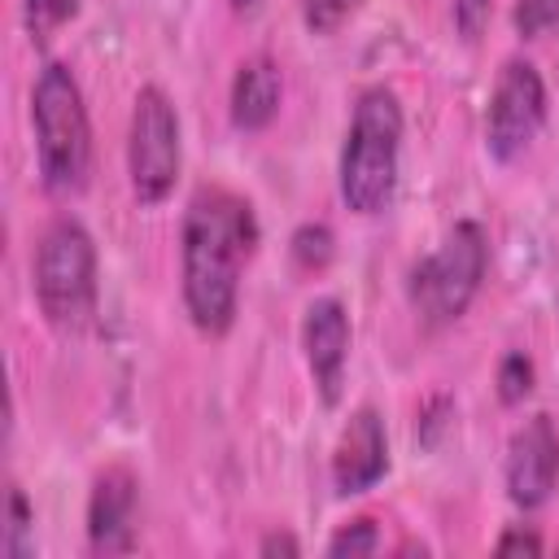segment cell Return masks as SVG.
I'll list each match as a JSON object with an SVG mask.
<instances>
[{"label": "cell", "mask_w": 559, "mask_h": 559, "mask_svg": "<svg viewBox=\"0 0 559 559\" xmlns=\"http://www.w3.org/2000/svg\"><path fill=\"white\" fill-rule=\"evenodd\" d=\"M258 245V218L231 188H197L183 210V306L201 336H223L236 323L240 275Z\"/></svg>", "instance_id": "cell-1"}, {"label": "cell", "mask_w": 559, "mask_h": 559, "mask_svg": "<svg viewBox=\"0 0 559 559\" xmlns=\"http://www.w3.org/2000/svg\"><path fill=\"white\" fill-rule=\"evenodd\" d=\"M31 122H35V153L44 188L57 197H70L87 183L92 166V122L83 92L70 74V66L48 61L31 87Z\"/></svg>", "instance_id": "cell-2"}, {"label": "cell", "mask_w": 559, "mask_h": 559, "mask_svg": "<svg viewBox=\"0 0 559 559\" xmlns=\"http://www.w3.org/2000/svg\"><path fill=\"white\" fill-rule=\"evenodd\" d=\"M402 105L389 87H367L354 100V118L341 148V201L354 214H380L397 188Z\"/></svg>", "instance_id": "cell-3"}, {"label": "cell", "mask_w": 559, "mask_h": 559, "mask_svg": "<svg viewBox=\"0 0 559 559\" xmlns=\"http://www.w3.org/2000/svg\"><path fill=\"white\" fill-rule=\"evenodd\" d=\"M96 245L83 223L57 218L35 249V301L52 332L79 336L96 319Z\"/></svg>", "instance_id": "cell-4"}, {"label": "cell", "mask_w": 559, "mask_h": 559, "mask_svg": "<svg viewBox=\"0 0 559 559\" xmlns=\"http://www.w3.org/2000/svg\"><path fill=\"white\" fill-rule=\"evenodd\" d=\"M485 266H489V240H485L480 223H472V218L454 223L445 231L441 249L428 253L424 262H415V271H411V306L419 310V319L428 328L454 323L472 306V297L480 293Z\"/></svg>", "instance_id": "cell-5"}, {"label": "cell", "mask_w": 559, "mask_h": 559, "mask_svg": "<svg viewBox=\"0 0 559 559\" xmlns=\"http://www.w3.org/2000/svg\"><path fill=\"white\" fill-rule=\"evenodd\" d=\"M127 175L140 205H157L170 197L179 179V118L162 87H140L131 105L127 131Z\"/></svg>", "instance_id": "cell-6"}, {"label": "cell", "mask_w": 559, "mask_h": 559, "mask_svg": "<svg viewBox=\"0 0 559 559\" xmlns=\"http://www.w3.org/2000/svg\"><path fill=\"white\" fill-rule=\"evenodd\" d=\"M546 122V83L533 61L511 57L489 92V114H485V144L498 162H511L515 153L528 148L537 127Z\"/></svg>", "instance_id": "cell-7"}, {"label": "cell", "mask_w": 559, "mask_h": 559, "mask_svg": "<svg viewBox=\"0 0 559 559\" xmlns=\"http://www.w3.org/2000/svg\"><path fill=\"white\" fill-rule=\"evenodd\" d=\"M559 480V432L550 415H533L511 432L507 445V493L515 507L537 511Z\"/></svg>", "instance_id": "cell-8"}, {"label": "cell", "mask_w": 559, "mask_h": 559, "mask_svg": "<svg viewBox=\"0 0 559 559\" xmlns=\"http://www.w3.org/2000/svg\"><path fill=\"white\" fill-rule=\"evenodd\" d=\"M301 345H306V362L310 376L323 393V402L332 406L341 397L345 384V358H349V314L336 297H319L306 306L301 319Z\"/></svg>", "instance_id": "cell-9"}, {"label": "cell", "mask_w": 559, "mask_h": 559, "mask_svg": "<svg viewBox=\"0 0 559 559\" xmlns=\"http://www.w3.org/2000/svg\"><path fill=\"white\" fill-rule=\"evenodd\" d=\"M389 472V437L384 419L371 406H358L349 424L341 428V441L332 450V485L336 493H362Z\"/></svg>", "instance_id": "cell-10"}, {"label": "cell", "mask_w": 559, "mask_h": 559, "mask_svg": "<svg viewBox=\"0 0 559 559\" xmlns=\"http://www.w3.org/2000/svg\"><path fill=\"white\" fill-rule=\"evenodd\" d=\"M87 546L96 555H127L135 546V476L105 467L87 498Z\"/></svg>", "instance_id": "cell-11"}, {"label": "cell", "mask_w": 559, "mask_h": 559, "mask_svg": "<svg viewBox=\"0 0 559 559\" xmlns=\"http://www.w3.org/2000/svg\"><path fill=\"white\" fill-rule=\"evenodd\" d=\"M280 109V66L271 57L240 61L231 79V122L240 131H262Z\"/></svg>", "instance_id": "cell-12"}, {"label": "cell", "mask_w": 559, "mask_h": 559, "mask_svg": "<svg viewBox=\"0 0 559 559\" xmlns=\"http://www.w3.org/2000/svg\"><path fill=\"white\" fill-rule=\"evenodd\" d=\"M332 249H336V240H332V231L323 223H301L293 231V262L301 271H323L332 262Z\"/></svg>", "instance_id": "cell-13"}, {"label": "cell", "mask_w": 559, "mask_h": 559, "mask_svg": "<svg viewBox=\"0 0 559 559\" xmlns=\"http://www.w3.org/2000/svg\"><path fill=\"white\" fill-rule=\"evenodd\" d=\"M4 559H26L31 555V507H26V493L17 485H9V498H4Z\"/></svg>", "instance_id": "cell-14"}, {"label": "cell", "mask_w": 559, "mask_h": 559, "mask_svg": "<svg viewBox=\"0 0 559 559\" xmlns=\"http://www.w3.org/2000/svg\"><path fill=\"white\" fill-rule=\"evenodd\" d=\"M74 13H79V0H22V17H26L31 39H48Z\"/></svg>", "instance_id": "cell-15"}, {"label": "cell", "mask_w": 559, "mask_h": 559, "mask_svg": "<svg viewBox=\"0 0 559 559\" xmlns=\"http://www.w3.org/2000/svg\"><path fill=\"white\" fill-rule=\"evenodd\" d=\"M511 22L524 39H542V35L559 31V0H515Z\"/></svg>", "instance_id": "cell-16"}, {"label": "cell", "mask_w": 559, "mask_h": 559, "mask_svg": "<svg viewBox=\"0 0 559 559\" xmlns=\"http://www.w3.org/2000/svg\"><path fill=\"white\" fill-rule=\"evenodd\" d=\"M380 550V533H376V520H349V524H341L336 533H332V542H328V555H336V559H345V555H376Z\"/></svg>", "instance_id": "cell-17"}, {"label": "cell", "mask_w": 559, "mask_h": 559, "mask_svg": "<svg viewBox=\"0 0 559 559\" xmlns=\"http://www.w3.org/2000/svg\"><path fill=\"white\" fill-rule=\"evenodd\" d=\"M533 393V362L524 354H507L498 362V397L502 406H520Z\"/></svg>", "instance_id": "cell-18"}, {"label": "cell", "mask_w": 559, "mask_h": 559, "mask_svg": "<svg viewBox=\"0 0 559 559\" xmlns=\"http://www.w3.org/2000/svg\"><path fill=\"white\" fill-rule=\"evenodd\" d=\"M362 0H301V22L314 31V35H332Z\"/></svg>", "instance_id": "cell-19"}, {"label": "cell", "mask_w": 559, "mask_h": 559, "mask_svg": "<svg viewBox=\"0 0 559 559\" xmlns=\"http://www.w3.org/2000/svg\"><path fill=\"white\" fill-rule=\"evenodd\" d=\"M489 9H493V0H454V26H459V35L463 39H476L485 31V22H489Z\"/></svg>", "instance_id": "cell-20"}, {"label": "cell", "mask_w": 559, "mask_h": 559, "mask_svg": "<svg viewBox=\"0 0 559 559\" xmlns=\"http://www.w3.org/2000/svg\"><path fill=\"white\" fill-rule=\"evenodd\" d=\"M498 555H542V537L533 533V528H507L502 537H498V546H493Z\"/></svg>", "instance_id": "cell-21"}, {"label": "cell", "mask_w": 559, "mask_h": 559, "mask_svg": "<svg viewBox=\"0 0 559 559\" xmlns=\"http://www.w3.org/2000/svg\"><path fill=\"white\" fill-rule=\"evenodd\" d=\"M258 550H262V555H297L301 546H297V537H288V533H271V537H262Z\"/></svg>", "instance_id": "cell-22"}]
</instances>
